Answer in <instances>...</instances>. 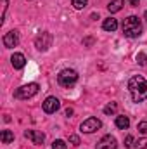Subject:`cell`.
Listing matches in <instances>:
<instances>
[{"label":"cell","instance_id":"cell-1","mask_svg":"<svg viewBox=\"0 0 147 149\" xmlns=\"http://www.w3.org/2000/svg\"><path fill=\"white\" fill-rule=\"evenodd\" d=\"M128 90L132 94L133 102H142L147 99V80L140 74H135L128 81Z\"/></svg>","mask_w":147,"mask_h":149},{"label":"cell","instance_id":"cell-2","mask_svg":"<svg viewBox=\"0 0 147 149\" xmlns=\"http://www.w3.org/2000/svg\"><path fill=\"white\" fill-rule=\"evenodd\" d=\"M123 33L128 38H137L142 35V21L137 16H130L123 23Z\"/></svg>","mask_w":147,"mask_h":149},{"label":"cell","instance_id":"cell-3","mask_svg":"<svg viewBox=\"0 0 147 149\" xmlns=\"http://www.w3.org/2000/svg\"><path fill=\"white\" fill-rule=\"evenodd\" d=\"M57 81L62 87H71V85H74L78 81V73L74 70H69V68L68 70H62L61 73L57 74Z\"/></svg>","mask_w":147,"mask_h":149},{"label":"cell","instance_id":"cell-4","mask_svg":"<svg viewBox=\"0 0 147 149\" xmlns=\"http://www.w3.org/2000/svg\"><path fill=\"white\" fill-rule=\"evenodd\" d=\"M37 92H38V83H28V85H23V87L16 88L14 97H16V99H30V97H33Z\"/></svg>","mask_w":147,"mask_h":149},{"label":"cell","instance_id":"cell-5","mask_svg":"<svg viewBox=\"0 0 147 149\" xmlns=\"http://www.w3.org/2000/svg\"><path fill=\"white\" fill-rule=\"evenodd\" d=\"M50 45H52V35H50L49 31H43V33H40V35L35 38V47H37L38 50H42V52L49 50Z\"/></svg>","mask_w":147,"mask_h":149},{"label":"cell","instance_id":"cell-6","mask_svg":"<svg viewBox=\"0 0 147 149\" xmlns=\"http://www.w3.org/2000/svg\"><path fill=\"white\" fill-rule=\"evenodd\" d=\"M102 127V123H101V120L99 118H87L83 123H81V127H80V130L81 132H85V134H94L95 130H99Z\"/></svg>","mask_w":147,"mask_h":149},{"label":"cell","instance_id":"cell-7","mask_svg":"<svg viewBox=\"0 0 147 149\" xmlns=\"http://www.w3.org/2000/svg\"><path fill=\"white\" fill-rule=\"evenodd\" d=\"M95 149H118V141L112 135H104L95 144Z\"/></svg>","mask_w":147,"mask_h":149},{"label":"cell","instance_id":"cell-8","mask_svg":"<svg viewBox=\"0 0 147 149\" xmlns=\"http://www.w3.org/2000/svg\"><path fill=\"white\" fill-rule=\"evenodd\" d=\"M2 42H3V47L12 49V47H16V45L19 43V33H17L16 30H12V31H9V33L3 35Z\"/></svg>","mask_w":147,"mask_h":149},{"label":"cell","instance_id":"cell-9","mask_svg":"<svg viewBox=\"0 0 147 149\" xmlns=\"http://www.w3.org/2000/svg\"><path fill=\"white\" fill-rule=\"evenodd\" d=\"M59 108H61V102H59V99H57V97H54V95L47 97V99H45V102H43V111L49 113V114L55 113Z\"/></svg>","mask_w":147,"mask_h":149},{"label":"cell","instance_id":"cell-10","mask_svg":"<svg viewBox=\"0 0 147 149\" xmlns=\"http://www.w3.org/2000/svg\"><path fill=\"white\" fill-rule=\"evenodd\" d=\"M24 137L30 139V141H31L33 144H37V146H42L43 141H45V135H43L42 132H38V130H26V132H24Z\"/></svg>","mask_w":147,"mask_h":149},{"label":"cell","instance_id":"cell-11","mask_svg":"<svg viewBox=\"0 0 147 149\" xmlns=\"http://www.w3.org/2000/svg\"><path fill=\"white\" fill-rule=\"evenodd\" d=\"M10 63H12L14 70H23V68H24V64H26V57H24L23 54L16 52V54L10 57Z\"/></svg>","mask_w":147,"mask_h":149},{"label":"cell","instance_id":"cell-12","mask_svg":"<svg viewBox=\"0 0 147 149\" xmlns=\"http://www.w3.org/2000/svg\"><path fill=\"white\" fill-rule=\"evenodd\" d=\"M102 28H104L106 31H116V28H118V21H116L114 17H107V19H104Z\"/></svg>","mask_w":147,"mask_h":149},{"label":"cell","instance_id":"cell-13","mask_svg":"<svg viewBox=\"0 0 147 149\" xmlns=\"http://www.w3.org/2000/svg\"><path fill=\"white\" fill-rule=\"evenodd\" d=\"M116 127H118L119 130H126V128L130 127L128 116H116Z\"/></svg>","mask_w":147,"mask_h":149},{"label":"cell","instance_id":"cell-14","mask_svg":"<svg viewBox=\"0 0 147 149\" xmlns=\"http://www.w3.org/2000/svg\"><path fill=\"white\" fill-rule=\"evenodd\" d=\"M123 5H125V0H112L109 5H107V9H109V12H119L121 9H123Z\"/></svg>","mask_w":147,"mask_h":149},{"label":"cell","instance_id":"cell-15","mask_svg":"<svg viewBox=\"0 0 147 149\" xmlns=\"http://www.w3.org/2000/svg\"><path fill=\"white\" fill-rule=\"evenodd\" d=\"M0 141H2V144H10V142L14 141V134H12L10 130H2Z\"/></svg>","mask_w":147,"mask_h":149},{"label":"cell","instance_id":"cell-16","mask_svg":"<svg viewBox=\"0 0 147 149\" xmlns=\"http://www.w3.org/2000/svg\"><path fill=\"white\" fill-rule=\"evenodd\" d=\"M146 148H147V137H144V139L133 142V146H132L130 149H146Z\"/></svg>","mask_w":147,"mask_h":149},{"label":"cell","instance_id":"cell-17","mask_svg":"<svg viewBox=\"0 0 147 149\" xmlns=\"http://www.w3.org/2000/svg\"><path fill=\"white\" fill-rule=\"evenodd\" d=\"M71 2H73V7L78 9V10H81V9H85L88 5V0H71Z\"/></svg>","mask_w":147,"mask_h":149},{"label":"cell","instance_id":"cell-18","mask_svg":"<svg viewBox=\"0 0 147 149\" xmlns=\"http://www.w3.org/2000/svg\"><path fill=\"white\" fill-rule=\"evenodd\" d=\"M2 2V14H0V24H3L5 21V12H7V5H9V0H0Z\"/></svg>","mask_w":147,"mask_h":149},{"label":"cell","instance_id":"cell-19","mask_svg":"<svg viewBox=\"0 0 147 149\" xmlns=\"http://www.w3.org/2000/svg\"><path fill=\"white\" fill-rule=\"evenodd\" d=\"M116 109H118V104H116V102H109V104L104 108V113H106V114H114Z\"/></svg>","mask_w":147,"mask_h":149},{"label":"cell","instance_id":"cell-20","mask_svg":"<svg viewBox=\"0 0 147 149\" xmlns=\"http://www.w3.org/2000/svg\"><path fill=\"white\" fill-rule=\"evenodd\" d=\"M137 63H139L140 66H147V56L144 52H139V54H137Z\"/></svg>","mask_w":147,"mask_h":149},{"label":"cell","instance_id":"cell-21","mask_svg":"<svg viewBox=\"0 0 147 149\" xmlns=\"http://www.w3.org/2000/svg\"><path fill=\"white\" fill-rule=\"evenodd\" d=\"M66 142L64 141H61V139H57V141H54L52 142V149H66Z\"/></svg>","mask_w":147,"mask_h":149},{"label":"cell","instance_id":"cell-22","mask_svg":"<svg viewBox=\"0 0 147 149\" xmlns=\"http://www.w3.org/2000/svg\"><path fill=\"white\" fill-rule=\"evenodd\" d=\"M139 132H140V134H147V120H144V121L139 123Z\"/></svg>","mask_w":147,"mask_h":149},{"label":"cell","instance_id":"cell-23","mask_svg":"<svg viewBox=\"0 0 147 149\" xmlns=\"http://www.w3.org/2000/svg\"><path fill=\"white\" fill-rule=\"evenodd\" d=\"M69 142L73 146H80V137L78 135H69Z\"/></svg>","mask_w":147,"mask_h":149},{"label":"cell","instance_id":"cell-24","mask_svg":"<svg viewBox=\"0 0 147 149\" xmlns=\"http://www.w3.org/2000/svg\"><path fill=\"white\" fill-rule=\"evenodd\" d=\"M125 146H126L128 149H130L132 146H133V137H132V135H128V137L125 139Z\"/></svg>","mask_w":147,"mask_h":149},{"label":"cell","instance_id":"cell-25","mask_svg":"<svg viewBox=\"0 0 147 149\" xmlns=\"http://www.w3.org/2000/svg\"><path fill=\"white\" fill-rule=\"evenodd\" d=\"M83 43H85V45H92V43H94V38H85Z\"/></svg>","mask_w":147,"mask_h":149},{"label":"cell","instance_id":"cell-26","mask_svg":"<svg viewBox=\"0 0 147 149\" xmlns=\"http://www.w3.org/2000/svg\"><path fill=\"white\" fill-rule=\"evenodd\" d=\"M71 114H73V109H71V108H68V109H66V116H68V118H69V116H71Z\"/></svg>","mask_w":147,"mask_h":149},{"label":"cell","instance_id":"cell-27","mask_svg":"<svg viewBox=\"0 0 147 149\" xmlns=\"http://www.w3.org/2000/svg\"><path fill=\"white\" fill-rule=\"evenodd\" d=\"M139 2H140V0H130V3H132L133 7H137V5H139Z\"/></svg>","mask_w":147,"mask_h":149},{"label":"cell","instance_id":"cell-28","mask_svg":"<svg viewBox=\"0 0 147 149\" xmlns=\"http://www.w3.org/2000/svg\"><path fill=\"white\" fill-rule=\"evenodd\" d=\"M144 16H146V19H147V10H146V14H144Z\"/></svg>","mask_w":147,"mask_h":149}]
</instances>
